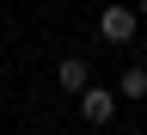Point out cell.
I'll use <instances>...</instances> for the list:
<instances>
[{
	"label": "cell",
	"mask_w": 147,
	"mask_h": 135,
	"mask_svg": "<svg viewBox=\"0 0 147 135\" xmlns=\"http://www.w3.org/2000/svg\"><path fill=\"white\" fill-rule=\"evenodd\" d=\"M141 55H147V43H141Z\"/></svg>",
	"instance_id": "8992f818"
},
{
	"label": "cell",
	"mask_w": 147,
	"mask_h": 135,
	"mask_svg": "<svg viewBox=\"0 0 147 135\" xmlns=\"http://www.w3.org/2000/svg\"><path fill=\"white\" fill-rule=\"evenodd\" d=\"M117 104H123L117 86H86V92H80V117H86L92 129H104L110 117H117Z\"/></svg>",
	"instance_id": "7a4b0ae2"
},
{
	"label": "cell",
	"mask_w": 147,
	"mask_h": 135,
	"mask_svg": "<svg viewBox=\"0 0 147 135\" xmlns=\"http://www.w3.org/2000/svg\"><path fill=\"white\" fill-rule=\"evenodd\" d=\"M117 98H129V104H135V98H147V62H141V68H129L123 80H117Z\"/></svg>",
	"instance_id": "277c9868"
},
{
	"label": "cell",
	"mask_w": 147,
	"mask_h": 135,
	"mask_svg": "<svg viewBox=\"0 0 147 135\" xmlns=\"http://www.w3.org/2000/svg\"><path fill=\"white\" fill-rule=\"evenodd\" d=\"M141 18H147V0H141Z\"/></svg>",
	"instance_id": "5b68a950"
},
{
	"label": "cell",
	"mask_w": 147,
	"mask_h": 135,
	"mask_svg": "<svg viewBox=\"0 0 147 135\" xmlns=\"http://www.w3.org/2000/svg\"><path fill=\"white\" fill-rule=\"evenodd\" d=\"M92 31H98V43L123 49V43H135V37H141V12H129V6H104Z\"/></svg>",
	"instance_id": "6da1fadb"
},
{
	"label": "cell",
	"mask_w": 147,
	"mask_h": 135,
	"mask_svg": "<svg viewBox=\"0 0 147 135\" xmlns=\"http://www.w3.org/2000/svg\"><path fill=\"white\" fill-rule=\"evenodd\" d=\"M55 86H61L67 98H80V92L92 86V68H86V55H61V62H55Z\"/></svg>",
	"instance_id": "3957f363"
}]
</instances>
